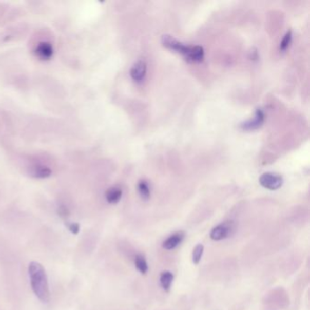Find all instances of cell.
I'll return each mask as SVG.
<instances>
[{
    "mask_svg": "<svg viewBox=\"0 0 310 310\" xmlns=\"http://www.w3.org/2000/svg\"><path fill=\"white\" fill-rule=\"evenodd\" d=\"M32 289L41 302L48 303L50 298L48 277L43 266L37 262H31L28 266Z\"/></svg>",
    "mask_w": 310,
    "mask_h": 310,
    "instance_id": "6da1fadb",
    "label": "cell"
},
{
    "mask_svg": "<svg viewBox=\"0 0 310 310\" xmlns=\"http://www.w3.org/2000/svg\"><path fill=\"white\" fill-rule=\"evenodd\" d=\"M162 44L168 49L178 52L179 54L183 55L186 57V60H188V59H189L191 50H192V46L184 45L183 43L175 40L173 36H168V35H165V36H162Z\"/></svg>",
    "mask_w": 310,
    "mask_h": 310,
    "instance_id": "7a4b0ae2",
    "label": "cell"
},
{
    "mask_svg": "<svg viewBox=\"0 0 310 310\" xmlns=\"http://www.w3.org/2000/svg\"><path fill=\"white\" fill-rule=\"evenodd\" d=\"M235 225L232 221H226L218 225L210 232L211 239L219 241L227 239L234 233Z\"/></svg>",
    "mask_w": 310,
    "mask_h": 310,
    "instance_id": "3957f363",
    "label": "cell"
},
{
    "mask_svg": "<svg viewBox=\"0 0 310 310\" xmlns=\"http://www.w3.org/2000/svg\"><path fill=\"white\" fill-rule=\"evenodd\" d=\"M259 183L269 190H277L281 187L283 184V179L281 176L275 174V173H265L259 179Z\"/></svg>",
    "mask_w": 310,
    "mask_h": 310,
    "instance_id": "277c9868",
    "label": "cell"
},
{
    "mask_svg": "<svg viewBox=\"0 0 310 310\" xmlns=\"http://www.w3.org/2000/svg\"><path fill=\"white\" fill-rule=\"evenodd\" d=\"M147 74V64L144 60H139L134 64L130 70V76L132 80L137 83H141Z\"/></svg>",
    "mask_w": 310,
    "mask_h": 310,
    "instance_id": "5b68a950",
    "label": "cell"
},
{
    "mask_svg": "<svg viewBox=\"0 0 310 310\" xmlns=\"http://www.w3.org/2000/svg\"><path fill=\"white\" fill-rule=\"evenodd\" d=\"M264 120H265L264 112L261 109H258L256 112L254 119L241 124L240 127L242 128L243 130H254V129L259 128L260 126H262Z\"/></svg>",
    "mask_w": 310,
    "mask_h": 310,
    "instance_id": "8992f818",
    "label": "cell"
},
{
    "mask_svg": "<svg viewBox=\"0 0 310 310\" xmlns=\"http://www.w3.org/2000/svg\"><path fill=\"white\" fill-rule=\"evenodd\" d=\"M35 53L36 56L40 57V60H50L54 54V48L48 42H40L36 47Z\"/></svg>",
    "mask_w": 310,
    "mask_h": 310,
    "instance_id": "52a82bcc",
    "label": "cell"
},
{
    "mask_svg": "<svg viewBox=\"0 0 310 310\" xmlns=\"http://www.w3.org/2000/svg\"><path fill=\"white\" fill-rule=\"evenodd\" d=\"M185 238V234L183 232H177L175 234L171 235L170 237H168L163 242L162 247L166 250H172L175 249L176 247H179L181 242L183 241Z\"/></svg>",
    "mask_w": 310,
    "mask_h": 310,
    "instance_id": "ba28073f",
    "label": "cell"
},
{
    "mask_svg": "<svg viewBox=\"0 0 310 310\" xmlns=\"http://www.w3.org/2000/svg\"><path fill=\"white\" fill-rule=\"evenodd\" d=\"M121 198H122V189L120 187H110L106 192V199L110 204H117L120 202Z\"/></svg>",
    "mask_w": 310,
    "mask_h": 310,
    "instance_id": "9c48e42d",
    "label": "cell"
},
{
    "mask_svg": "<svg viewBox=\"0 0 310 310\" xmlns=\"http://www.w3.org/2000/svg\"><path fill=\"white\" fill-rule=\"evenodd\" d=\"M174 276L170 271H164L160 275V285L165 291H169Z\"/></svg>",
    "mask_w": 310,
    "mask_h": 310,
    "instance_id": "30bf717a",
    "label": "cell"
},
{
    "mask_svg": "<svg viewBox=\"0 0 310 310\" xmlns=\"http://www.w3.org/2000/svg\"><path fill=\"white\" fill-rule=\"evenodd\" d=\"M31 175L36 179H46L51 175V170H50V168L45 167V166H36V167H33Z\"/></svg>",
    "mask_w": 310,
    "mask_h": 310,
    "instance_id": "8fae6325",
    "label": "cell"
},
{
    "mask_svg": "<svg viewBox=\"0 0 310 310\" xmlns=\"http://www.w3.org/2000/svg\"><path fill=\"white\" fill-rule=\"evenodd\" d=\"M135 265L137 269L140 271L141 274H146L148 270L147 260L142 255H137L135 257Z\"/></svg>",
    "mask_w": 310,
    "mask_h": 310,
    "instance_id": "7c38bea8",
    "label": "cell"
},
{
    "mask_svg": "<svg viewBox=\"0 0 310 310\" xmlns=\"http://www.w3.org/2000/svg\"><path fill=\"white\" fill-rule=\"evenodd\" d=\"M139 192L142 199L144 200H148L150 198V187L147 184V181H140L139 183Z\"/></svg>",
    "mask_w": 310,
    "mask_h": 310,
    "instance_id": "4fadbf2b",
    "label": "cell"
},
{
    "mask_svg": "<svg viewBox=\"0 0 310 310\" xmlns=\"http://www.w3.org/2000/svg\"><path fill=\"white\" fill-rule=\"evenodd\" d=\"M203 251H204V246L201 244H199L196 246L193 253H192V260L195 265H199V263L202 258Z\"/></svg>",
    "mask_w": 310,
    "mask_h": 310,
    "instance_id": "5bb4252c",
    "label": "cell"
},
{
    "mask_svg": "<svg viewBox=\"0 0 310 310\" xmlns=\"http://www.w3.org/2000/svg\"><path fill=\"white\" fill-rule=\"evenodd\" d=\"M291 42H292V33L289 31L287 32L285 36L283 37L282 41L280 43V50L282 52L286 51V49L289 48Z\"/></svg>",
    "mask_w": 310,
    "mask_h": 310,
    "instance_id": "9a60e30c",
    "label": "cell"
},
{
    "mask_svg": "<svg viewBox=\"0 0 310 310\" xmlns=\"http://www.w3.org/2000/svg\"><path fill=\"white\" fill-rule=\"evenodd\" d=\"M67 227H68V230L74 235H76L80 232V225L76 223H68Z\"/></svg>",
    "mask_w": 310,
    "mask_h": 310,
    "instance_id": "2e32d148",
    "label": "cell"
}]
</instances>
